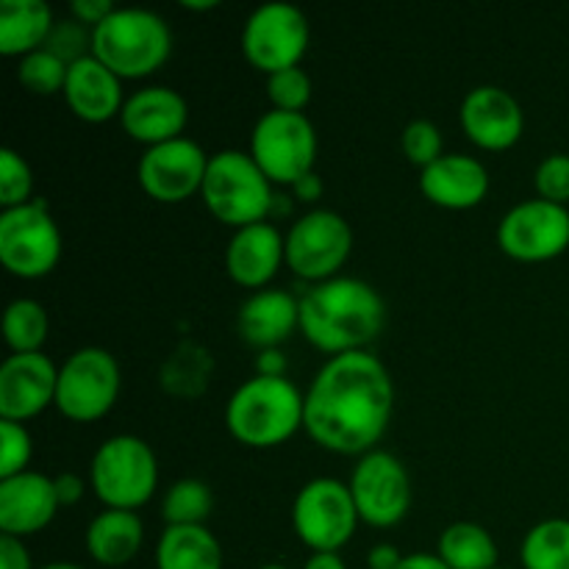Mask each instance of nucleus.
Segmentation results:
<instances>
[{
  "label": "nucleus",
  "mask_w": 569,
  "mask_h": 569,
  "mask_svg": "<svg viewBox=\"0 0 569 569\" xmlns=\"http://www.w3.org/2000/svg\"><path fill=\"white\" fill-rule=\"evenodd\" d=\"M211 372V359L203 348H194V345H181L176 350L170 361H167L164 372H161V381L170 392L183 395V398H192V395L203 392L206 378Z\"/></svg>",
  "instance_id": "31"
},
{
  "label": "nucleus",
  "mask_w": 569,
  "mask_h": 569,
  "mask_svg": "<svg viewBox=\"0 0 569 569\" xmlns=\"http://www.w3.org/2000/svg\"><path fill=\"white\" fill-rule=\"evenodd\" d=\"M353 231L342 214L315 209L300 217L287 233V264L309 281H328L348 261Z\"/></svg>",
  "instance_id": "12"
},
{
  "label": "nucleus",
  "mask_w": 569,
  "mask_h": 569,
  "mask_svg": "<svg viewBox=\"0 0 569 569\" xmlns=\"http://www.w3.org/2000/svg\"><path fill=\"white\" fill-rule=\"evenodd\" d=\"M59 370L39 353H14L0 365V417L22 422L37 417L48 403H56Z\"/></svg>",
  "instance_id": "16"
},
{
  "label": "nucleus",
  "mask_w": 569,
  "mask_h": 569,
  "mask_svg": "<svg viewBox=\"0 0 569 569\" xmlns=\"http://www.w3.org/2000/svg\"><path fill=\"white\" fill-rule=\"evenodd\" d=\"M211 509H214V495L203 481H194V478L172 483L161 503L164 520L170 526H203Z\"/></svg>",
  "instance_id": "30"
},
{
  "label": "nucleus",
  "mask_w": 569,
  "mask_h": 569,
  "mask_svg": "<svg viewBox=\"0 0 569 569\" xmlns=\"http://www.w3.org/2000/svg\"><path fill=\"white\" fill-rule=\"evenodd\" d=\"M306 398L289 378L253 376L231 395L228 431L248 448H276L303 426Z\"/></svg>",
  "instance_id": "3"
},
{
  "label": "nucleus",
  "mask_w": 569,
  "mask_h": 569,
  "mask_svg": "<svg viewBox=\"0 0 569 569\" xmlns=\"http://www.w3.org/2000/svg\"><path fill=\"white\" fill-rule=\"evenodd\" d=\"M498 244L520 261H545L565 253L569 244L567 206L550 200H526L506 211L498 226Z\"/></svg>",
  "instance_id": "14"
},
{
  "label": "nucleus",
  "mask_w": 569,
  "mask_h": 569,
  "mask_svg": "<svg viewBox=\"0 0 569 569\" xmlns=\"http://www.w3.org/2000/svg\"><path fill=\"white\" fill-rule=\"evenodd\" d=\"M187 117V100L170 87L139 89L126 100L120 111V122L128 137L150 144V148L181 137Z\"/></svg>",
  "instance_id": "19"
},
{
  "label": "nucleus",
  "mask_w": 569,
  "mask_h": 569,
  "mask_svg": "<svg viewBox=\"0 0 569 569\" xmlns=\"http://www.w3.org/2000/svg\"><path fill=\"white\" fill-rule=\"evenodd\" d=\"M170 50V26L150 9H114L92 28V56L120 78L150 76Z\"/></svg>",
  "instance_id": "4"
},
{
  "label": "nucleus",
  "mask_w": 569,
  "mask_h": 569,
  "mask_svg": "<svg viewBox=\"0 0 569 569\" xmlns=\"http://www.w3.org/2000/svg\"><path fill=\"white\" fill-rule=\"evenodd\" d=\"M537 192L542 200L550 203L565 206L569 200V156L567 153H553L537 167Z\"/></svg>",
  "instance_id": "38"
},
{
  "label": "nucleus",
  "mask_w": 569,
  "mask_h": 569,
  "mask_svg": "<svg viewBox=\"0 0 569 569\" xmlns=\"http://www.w3.org/2000/svg\"><path fill=\"white\" fill-rule=\"evenodd\" d=\"M256 376H270V378H287V359L278 348L261 350L256 359Z\"/></svg>",
  "instance_id": "42"
},
{
  "label": "nucleus",
  "mask_w": 569,
  "mask_h": 569,
  "mask_svg": "<svg viewBox=\"0 0 569 569\" xmlns=\"http://www.w3.org/2000/svg\"><path fill=\"white\" fill-rule=\"evenodd\" d=\"M56 481V495H59V503L61 506H76L78 500L83 498V481L76 476V472H61Z\"/></svg>",
  "instance_id": "41"
},
{
  "label": "nucleus",
  "mask_w": 569,
  "mask_h": 569,
  "mask_svg": "<svg viewBox=\"0 0 569 569\" xmlns=\"http://www.w3.org/2000/svg\"><path fill=\"white\" fill-rule=\"evenodd\" d=\"M44 50H50L53 56H59L67 67L76 64V61L87 59V50H92V33H87L83 22L78 20H61L56 22L53 31H50Z\"/></svg>",
  "instance_id": "36"
},
{
  "label": "nucleus",
  "mask_w": 569,
  "mask_h": 569,
  "mask_svg": "<svg viewBox=\"0 0 569 569\" xmlns=\"http://www.w3.org/2000/svg\"><path fill=\"white\" fill-rule=\"evenodd\" d=\"M350 495L361 520L376 528H389L403 520L411 506L409 472L387 450H370L361 456L350 476Z\"/></svg>",
  "instance_id": "13"
},
{
  "label": "nucleus",
  "mask_w": 569,
  "mask_h": 569,
  "mask_svg": "<svg viewBox=\"0 0 569 569\" xmlns=\"http://www.w3.org/2000/svg\"><path fill=\"white\" fill-rule=\"evenodd\" d=\"M53 478L42 472H20L0 481V531L28 537L48 526L59 509Z\"/></svg>",
  "instance_id": "18"
},
{
  "label": "nucleus",
  "mask_w": 569,
  "mask_h": 569,
  "mask_svg": "<svg viewBox=\"0 0 569 569\" xmlns=\"http://www.w3.org/2000/svg\"><path fill=\"white\" fill-rule=\"evenodd\" d=\"M39 569H83V567L67 565V561H53V565H44V567H39Z\"/></svg>",
  "instance_id": "48"
},
{
  "label": "nucleus",
  "mask_w": 569,
  "mask_h": 569,
  "mask_svg": "<svg viewBox=\"0 0 569 569\" xmlns=\"http://www.w3.org/2000/svg\"><path fill=\"white\" fill-rule=\"evenodd\" d=\"M267 94L281 111H303L311 100V78L300 67L278 70L267 78Z\"/></svg>",
  "instance_id": "34"
},
{
  "label": "nucleus",
  "mask_w": 569,
  "mask_h": 569,
  "mask_svg": "<svg viewBox=\"0 0 569 569\" xmlns=\"http://www.w3.org/2000/svg\"><path fill=\"white\" fill-rule=\"evenodd\" d=\"M303 569H348L337 553H315Z\"/></svg>",
  "instance_id": "46"
},
{
  "label": "nucleus",
  "mask_w": 569,
  "mask_h": 569,
  "mask_svg": "<svg viewBox=\"0 0 569 569\" xmlns=\"http://www.w3.org/2000/svg\"><path fill=\"white\" fill-rule=\"evenodd\" d=\"M64 98L70 103V109L87 122L111 120L126 106L122 103L120 76H114L92 53L87 59L70 64V70H67Z\"/></svg>",
  "instance_id": "23"
},
{
  "label": "nucleus",
  "mask_w": 569,
  "mask_h": 569,
  "mask_svg": "<svg viewBox=\"0 0 569 569\" xmlns=\"http://www.w3.org/2000/svg\"><path fill=\"white\" fill-rule=\"evenodd\" d=\"M250 156L270 181L295 183L311 172L317 159V131L303 111L272 109L259 117L250 137Z\"/></svg>",
  "instance_id": "7"
},
{
  "label": "nucleus",
  "mask_w": 569,
  "mask_h": 569,
  "mask_svg": "<svg viewBox=\"0 0 569 569\" xmlns=\"http://www.w3.org/2000/svg\"><path fill=\"white\" fill-rule=\"evenodd\" d=\"M420 189L431 203L445 209H472L489 192V172L478 159L465 153H445L422 170Z\"/></svg>",
  "instance_id": "21"
},
{
  "label": "nucleus",
  "mask_w": 569,
  "mask_h": 569,
  "mask_svg": "<svg viewBox=\"0 0 569 569\" xmlns=\"http://www.w3.org/2000/svg\"><path fill=\"white\" fill-rule=\"evenodd\" d=\"M398 569H450L437 553H411L403 556Z\"/></svg>",
  "instance_id": "45"
},
{
  "label": "nucleus",
  "mask_w": 569,
  "mask_h": 569,
  "mask_svg": "<svg viewBox=\"0 0 569 569\" xmlns=\"http://www.w3.org/2000/svg\"><path fill=\"white\" fill-rule=\"evenodd\" d=\"M67 70H70V67H67L59 56L39 48L33 50V53L22 56L17 78H20V83L28 89V92L53 94V92H64Z\"/></svg>",
  "instance_id": "32"
},
{
  "label": "nucleus",
  "mask_w": 569,
  "mask_h": 569,
  "mask_svg": "<svg viewBox=\"0 0 569 569\" xmlns=\"http://www.w3.org/2000/svg\"><path fill=\"white\" fill-rule=\"evenodd\" d=\"M461 128L467 137L487 150H506L522 137V109L506 89L476 87L461 103Z\"/></svg>",
  "instance_id": "17"
},
{
  "label": "nucleus",
  "mask_w": 569,
  "mask_h": 569,
  "mask_svg": "<svg viewBox=\"0 0 569 569\" xmlns=\"http://www.w3.org/2000/svg\"><path fill=\"white\" fill-rule=\"evenodd\" d=\"M309 48V20L292 3H264L248 17L242 28V50L253 67L272 76L298 67Z\"/></svg>",
  "instance_id": "11"
},
{
  "label": "nucleus",
  "mask_w": 569,
  "mask_h": 569,
  "mask_svg": "<svg viewBox=\"0 0 569 569\" xmlns=\"http://www.w3.org/2000/svg\"><path fill=\"white\" fill-rule=\"evenodd\" d=\"M239 337L253 348H278L300 328V300L283 289H259L242 303L237 317Z\"/></svg>",
  "instance_id": "22"
},
{
  "label": "nucleus",
  "mask_w": 569,
  "mask_h": 569,
  "mask_svg": "<svg viewBox=\"0 0 569 569\" xmlns=\"http://www.w3.org/2000/svg\"><path fill=\"white\" fill-rule=\"evenodd\" d=\"M159 569H222V548L206 526H167L156 548Z\"/></svg>",
  "instance_id": "26"
},
{
  "label": "nucleus",
  "mask_w": 569,
  "mask_h": 569,
  "mask_svg": "<svg viewBox=\"0 0 569 569\" xmlns=\"http://www.w3.org/2000/svg\"><path fill=\"white\" fill-rule=\"evenodd\" d=\"M61 233L44 200L0 214V261L11 276L42 278L59 264Z\"/></svg>",
  "instance_id": "8"
},
{
  "label": "nucleus",
  "mask_w": 569,
  "mask_h": 569,
  "mask_svg": "<svg viewBox=\"0 0 569 569\" xmlns=\"http://www.w3.org/2000/svg\"><path fill=\"white\" fill-rule=\"evenodd\" d=\"M144 539L142 520L133 511H100L87 528V550L98 565L122 567L139 553Z\"/></svg>",
  "instance_id": "24"
},
{
  "label": "nucleus",
  "mask_w": 569,
  "mask_h": 569,
  "mask_svg": "<svg viewBox=\"0 0 569 569\" xmlns=\"http://www.w3.org/2000/svg\"><path fill=\"white\" fill-rule=\"evenodd\" d=\"M3 337L14 353H39L48 339V311L31 298H17L3 315Z\"/></svg>",
  "instance_id": "29"
},
{
  "label": "nucleus",
  "mask_w": 569,
  "mask_h": 569,
  "mask_svg": "<svg viewBox=\"0 0 569 569\" xmlns=\"http://www.w3.org/2000/svg\"><path fill=\"white\" fill-rule=\"evenodd\" d=\"M209 156L194 139L178 137L153 144L139 159V183L150 198L161 203H178L203 189Z\"/></svg>",
  "instance_id": "15"
},
{
  "label": "nucleus",
  "mask_w": 569,
  "mask_h": 569,
  "mask_svg": "<svg viewBox=\"0 0 569 569\" xmlns=\"http://www.w3.org/2000/svg\"><path fill=\"white\" fill-rule=\"evenodd\" d=\"M0 569H33L20 537H11V533L0 537Z\"/></svg>",
  "instance_id": "39"
},
{
  "label": "nucleus",
  "mask_w": 569,
  "mask_h": 569,
  "mask_svg": "<svg viewBox=\"0 0 569 569\" xmlns=\"http://www.w3.org/2000/svg\"><path fill=\"white\" fill-rule=\"evenodd\" d=\"M159 483V465L139 437H111L92 459V489L109 509L133 511L148 503Z\"/></svg>",
  "instance_id": "6"
},
{
  "label": "nucleus",
  "mask_w": 569,
  "mask_h": 569,
  "mask_svg": "<svg viewBox=\"0 0 569 569\" xmlns=\"http://www.w3.org/2000/svg\"><path fill=\"white\" fill-rule=\"evenodd\" d=\"M200 192L211 214L237 231L253 222H264L276 203L270 178L261 172L253 156H244L242 150H220L209 156V170Z\"/></svg>",
  "instance_id": "5"
},
{
  "label": "nucleus",
  "mask_w": 569,
  "mask_h": 569,
  "mask_svg": "<svg viewBox=\"0 0 569 569\" xmlns=\"http://www.w3.org/2000/svg\"><path fill=\"white\" fill-rule=\"evenodd\" d=\"M383 317L381 295L359 278H328L300 298V331L333 356L370 345L381 333Z\"/></svg>",
  "instance_id": "2"
},
{
  "label": "nucleus",
  "mask_w": 569,
  "mask_h": 569,
  "mask_svg": "<svg viewBox=\"0 0 569 569\" xmlns=\"http://www.w3.org/2000/svg\"><path fill=\"white\" fill-rule=\"evenodd\" d=\"M120 392V367L103 348H81L64 361L56 383V409L76 422L100 420Z\"/></svg>",
  "instance_id": "10"
},
{
  "label": "nucleus",
  "mask_w": 569,
  "mask_h": 569,
  "mask_svg": "<svg viewBox=\"0 0 569 569\" xmlns=\"http://www.w3.org/2000/svg\"><path fill=\"white\" fill-rule=\"evenodd\" d=\"M0 442H3V453H0V481L26 472L33 453L31 437H28L26 428L20 422L3 420L0 422Z\"/></svg>",
  "instance_id": "37"
},
{
  "label": "nucleus",
  "mask_w": 569,
  "mask_h": 569,
  "mask_svg": "<svg viewBox=\"0 0 569 569\" xmlns=\"http://www.w3.org/2000/svg\"><path fill=\"white\" fill-rule=\"evenodd\" d=\"M400 142H403V153L409 156L411 164L422 167V170L442 159V133L431 120H411Z\"/></svg>",
  "instance_id": "35"
},
{
  "label": "nucleus",
  "mask_w": 569,
  "mask_h": 569,
  "mask_svg": "<svg viewBox=\"0 0 569 569\" xmlns=\"http://www.w3.org/2000/svg\"><path fill=\"white\" fill-rule=\"evenodd\" d=\"M395 387L387 367L367 350L333 356L306 395L303 428L333 453H370L392 417Z\"/></svg>",
  "instance_id": "1"
},
{
  "label": "nucleus",
  "mask_w": 569,
  "mask_h": 569,
  "mask_svg": "<svg viewBox=\"0 0 569 569\" xmlns=\"http://www.w3.org/2000/svg\"><path fill=\"white\" fill-rule=\"evenodd\" d=\"M437 556L450 569H498V545L476 522H453L439 537Z\"/></svg>",
  "instance_id": "27"
},
{
  "label": "nucleus",
  "mask_w": 569,
  "mask_h": 569,
  "mask_svg": "<svg viewBox=\"0 0 569 569\" xmlns=\"http://www.w3.org/2000/svg\"><path fill=\"white\" fill-rule=\"evenodd\" d=\"M183 9H194V11H206V9H217V0H183Z\"/></svg>",
  "instance_id": "47"
},
{
  "label": "nucleus",
  "mask_w": 569,
  "mask_h": 569,
  "mask_svg": "<svg viewBox=\"0 0 569 569\" xmlns=\"http://www.w3.org/2000/svg\"><path fill=\"white\" fill-rule=\"evenodd\" d=\"M287 259V239L270 222H253L233 233L226 250L228 272L242 287H264Z\"/></svg>",
  "instance_id": "20"
},
{
  "label": "nucleus",
  "mask_w": 569,
  "mask_h": 569,
  "mask_svg": "<svg viewBox=\"0 0 569 569\" xmlns=\"http://www.w3.org/2000/svg\"><path fill=\"white\" fill-rule=\"evenodd\" d=\"M70 11L78 22H89L94 28L114 11V6L111 0H72Z\"/></svg>",
  "instance_id": "40"
},
{
  "label": "nucleus",
  "mask_w": 569,
  "mask_h": 569,
  "mask_svg": "<svg viewBox=\"0 0 569 569\" xmlns=\"http://www.w3.org/2000/svg\"><path fill=\"white\" fill-rule=\"evenodd\" d=\"M259 569H289V567H283V565H264V567H259Z\"/></svg>",
  "instance_id": "49"
},
{
  "label": "nucleus",
  "mask_w": 569,
  "mask_h": 569,
  "mask_svg": "<svg viewBox=\"0 0 569 569\" xmlns=\"http://www.w3.org/2000/svg\"><path fill=\"white\" fill-rule=\"evenodd\" d=\"M356 520L359 509L350 487L337 478H315L295 498V531L315 553H337L342 545H348L356 531Z\"/></svg>",
  "instance_id": "9"
},
{
  "label": "nucleus",
  "mask_w": 569,
  "mask_h": 569,
  "mask_svg": "<svg viewBox=\"0 0 569 569\" xmlns=\"http://www.w3.org/2000/svg\"><path fill=\"white\" fill-rule=\"evenodd\" d=\"M498 569H500V567H498Z\"/></svg>",
  "instance_id": "50"
},
{
  "label": "nucleus",
  "mask_w": 569,
  "mask_h": 569,
  "mask_svg": "<svg viewBox=\"0 0 569 569\" xmlns=\"http://www.w3.org/2000/svg\"><path fill=\"white\" fill-rule=\"evenodd\" d=\"M400 561H403V556L395 545H376L367 556V567L370 569H398Z\"/></svg>",
  "instance_id": "44"
},
{
  "label": "nucleus",
  "mask_w": 569,
  "mask_h": 569,
  "mask_svg": "<svg viewBox=\"0 0 569 569\" xmlns=\"http://www.w3.org/2000/svg\"><path fill=\"white\" fill-rule=\"evenodd\" d=\"M53 26V11L44 0H3L0 3V53L28 56L44 48Z\"/></svg>",
  "instance_id": "25"
},
{
  "label": "nucleus",
  "mask_w": 569,
  "mask_h": 569,
  "mask_svg": "<svg viewBox=\"0 0 569 569\" xmlns=\"http://www.w3.org/2000/svg\"><path fill=\"white\" fill-rule=\"evenodd\" d=\"M31 167L26 164L17 150L3 148L0 150V206L6 209H17V206L31 203Z\"/></svg>",
  "instance_id": "33"
},
{
  "label": "nucleus",
  "mask_w": 569,
  "mask_h": 569,
  "mask_svg": "<svg viewBox=\"0 0 569 569\" xmlns=\"http://www.w3.org/2000/svg\"><path fill=\"white\" fill-rule=\"evenodd\" d=\"M292 192L295 198L303 200V203H317V200L322 198V178L317 176L315 170L306 172L303 178H298V181L292 183Z\"/></svg>",
  "instance_id": "43"
},
{
  "label": "nucleus",
  "mask_w": 569,
  "mask_h": 569,
  "mask_svg": "<svg viewBox=\"0 0 569 569\" xmlns=\"http://www.w3.org/2000/svg\"><path fill=\"white\" fill-rule=\"evenodd\" d=\"M526 569H569V520H545L522 539Z\"/></svg>",
  "instance_id": "28"
}]
</instances>
